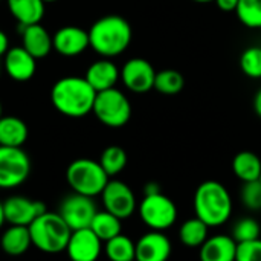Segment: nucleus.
<instances>
[{
    "label": "nucleus",
    "mask_w": 261,
    "mask_h": 261,
    "mask_svg": "<svg viewBox=\"0 0 261 261\" xmlns=\"http://www.w3.org/2000/svg\"><path fill=\"white\" fill-rule=\"evenodd\" d=\"M3 115H2V102H0V118H2Z\"/></svg>",
    "instance_id": "41"
},
{
    "label": "nucleus",
    "mask_w": 261,
    "mask_h": 261,
    "mask_svg": "<svg viewBox=\"0 0 261 261\" xmlns=\"http://www.w3.org/2000/svg\"><path fill=\"white\" fill-rule=\"evenodd\" d=\"M9 49V38L8 35L0 29V57H3Z\"/></svg>",
    "instance_id": "35"
},
{
    "label": "nucleus",
    "mask_w": 261,
    "mask_h": 261,
    "mask_svg": "<svg viewBox=\"0 0 261 261\" xmlns=\"http://www.w3.org/2000/svg\"><path fill=\"white\" fill-rule=\"evenodd\" d=\"M29 136L28 125L17 116L0 118V145L2 147H23Z\"/></svg>",
    "instance_id": "22"
},
{
    "label": "nucleus",
    "mask_w": 261,
    "mask_h": 261,
    "mask_svg": "<svg viewBox=\"0 0 261 261\" xmlns=\"http://www.w3.org/2000/svg\"><path fill=\"white\" fill-rule=\"evenodd\" d=\"M31 174V159L21 147L0 145V190L23 185Z\"/></svg>",
    "instance_id": "8"
},
{
    "label": "nucleus",
    "mask_w": 261,
    "mask_h": 261,
    "mask_svg": "<svg viewBox=\"0 0 261 261\" xmlns=\"http://www.w3.org/2000/svg\"><path fill=\"white\" fill-rule=\"evenodd\" d=\"M6 5L11 15L21 28L40 23L46 9L43 0H6Z\"/></svg>",
    "instance_id": "21"
},
{
    "label": "nucleus",
    "mask_w": 261,
    "mask_h": 261,
    "mask_svg": "<svg viewBox=\"0 0 261 261\" xmlns=\"http://www.w3.org/2000/svg\"><path fill=\"white\" fill-rule=\"evenodd\" d=\"M236 261H261V239L239 243Z\"/></svg>",
    "instance_id": "33"
},
{
    "label": "nucleus",
    "mask_w": 261,
    "mask_h": 261,
    "mask_svg": "<svg viewBox=\"0 0 261 261\" xmlns=\"http://www.w3.org/2000/svg\"><path fill=\"white\" fill-rule=\"evenodd\" d=\"M216 5L225 12H236L239 0H216Z\"/></svg>",
    "instance_id": "34"
},
{
    "label": "nucleus",
    "mask_w": 261,
    "mask_h": 261,
    "mask_svg": "<svg viewBox=\"0 0 261 261\" xmlns=\"http://www.w3.org/2000/svg\"><path fill=\"white\" fill-rule=\"evenodd\" d=\"M44 3H54V2H57V0H43Z\"/></svg>",
    "instance_id": "40"
},
{
    "label": "nucleus",
    "mask_w": 261,
    "mask_h": 261,
    "mask_svg": "<svg viewBox=\"0 0 261 261\" xmlns=\"http://www.w3.org/2000/svg\"><path fill=\"white\" fill-rule=\"evenodd\" d=\"M254 110H255V113L261 118V89L257 92V95L254 98Z\"/></svg>",
    "instance_id": "37"
},
{
    "label": "nucleus",
    "mask_w": 261,
    "mask_h": 261,
    "mask_svg": "<svg viewBox=\"0 0 261 261\" xmlns=\"http://www.w3.org/2000/svg\"><path fill=\"white\" fill-rule=\"evenodd\" d=\"M3 67L9 78L23 83L35 75L37 60L23 46H14L3 55Z\"/></svg>",
    "instance_id": "16"
},
{
    "label": "nucleus",
    "mask_w": 261,
    "mask_h": 261,
    "mask_svg": "<svg viewBox=\"0 0 261 261\" xmlns=\"http://www.w3.org/2000/svg\"><path fill=\"white\" fill-rule=\"evenodd\" d=\"M89 32L90 47L102 58H113L127 50L133 31L130 23L121 15H104L98 18Z\"/></svg>",
    "instance_id": "2"
},
{
    "label": "nucleus",
    "mask_w": 261,
    "mask_h": 261,
    "mask_svg": "<svg viewBox=\"0 0 261 261\" xmlns=\"http://www.w3.org/2000/svg\"><path fill=\"white\" fill-rule=\"evenodd\" d=\"M98 162L101 164L102 170L107 173L109 177H115L125 168L127 153L119 145H110V147L104 148Z\"/></svg>",
    "instance_id": "27"
},
{
    "label": "nucleus",
    "mask_w": 261,
    "mask_h": 261,
    "mask_svg": "<svg viewBox=\"0 0 261 261\" xmlns=\"http://www.w3.org/2000/svg\"><path fill=\"white\" fill-rule=\"evenodd\" d=\"M52 46L63 57H76L90 47L89 32L73 24L63 26L52 35Z\"/></svg>",
    "instance_id": "14"
},
{
    "label": "nucleus",
    "mask_w": 261,
    "mask_h": 261,
    "mask_svg": "<svg viewBox=\"0 0 261 261\" xmlns=\"http://www.w3.org/2000/svg\"><path fill=\"white\" fill-rule=\"evenodd\" d=\"M110 177L102 170L101 164L93 159L80 158L69 164L66 170V182L73 193L96 197L101 196Z\"/></svg>",
    "instance_id": "5"
},
{
    "label": "nucleus",
    "mask_w": 261,
    "mask_h": 261,
    "mask_svg": "<svg viewBox=\"0 0 261 261\" xmlns=\"http://www.w3.org/2000/svg\"><path fill=\"white\" fill-rule=\"evenodd\" d=\"M232 171L243 184L258 180L261 176V159L252 151H240L232 159Z\"/></svg>",
    "instance_id": "23"
},
{
    "label": "nucleus",
    "mask_w": 261,
    "mask_h": 261,
    "mask_svg": "<svg viewBox=\"0 0 261 261\" xmlns=\"http://www.w3.org/2000/svg\"><path fill=\"white\" fill-rule=\"evenodd\" d=\"M32 246L28 226L9 225L0 236V248L9 257H20Z\"/></svg>",
    "instance_id": "20"
},
{
    "label": "nucleus",
    "mask_w": 261,
    "mask_h": 261,
    "mask_svg": "<svg viewBox=\"0 0 261 261\" xmlns=\"http://www.w3.org/2000/svg\"><path fill=\"white\" fill-rule=\"evenodd\" d=\"M156 70L145 58H130L121 67V81L133 93H147L154 89Z\"/></svg>",
    "instance_id": "11"
},
{
    "label": "nucleus",
    "mask_w": 261,
    "mask_h": 261,
    "mask_svg": "<svg viewBox=\"0 0 261 261\" xmlns=\"http://www.w3.org/2000/svg\"><path fill=\"white\" fill-rule=\"evenodd\" d=\"M96 92L84 76H63L50 89L55 110L67 118H83L93 110Z\"/></svg>",
    "instance_id": "1"
},
{
    "label": "nucleus",
    "mask_w": 261,
    "mask_h": 261,
    "mask_svg": "<svg viewBox=\"0 0 261 261\" xmlns=\"http://www.w3.org/2000/svg\"><path fill=\"white\" fill-rule=\"evenodd\" d=\"M28 228L32 246H35L40 252L50 255L64 252L72 234L70 228L66 225L61 216L52 211L43 213Z\"/></svg>",
    "instance_id": "4"
},
{
    "label": "nucleus",
    "mask_w": 261,
    "mask_h": 261,
    "mask_svg": "<svg viewBox=\"0 0 261 261\" xmlns=\"http://www.w3.org/2000/svg\"><path fill=\"white\" fill-rule=\"evenodd\" d=\"M138 211L142 223L150 231H167L177 220L176 203L168 196L162 194V191L145 194Z\"/></svg>",
    "instance_id": "7"
},
{
    "label": "nucleus",
    "mask_w": 261,
    "mask_h": 261,
    "mask_svg": "<svg viewBox=\"0 0 261 261\" xmlns=\"http://www.w3.org/2000/svg\"><path fill=\"white\" fill-rule=\"evenodd\" d=\"M121 222H122L121 219H118L116 216H113L104 210V211L96 213V216L93 217V220L90 223V229L98 236V239L102 243H106L110 239L121 234V231H122Z\"/></svg>",
    "instance_id": "25"
},
{
    "label": "nucleus",
    "mask_w": 261,
    "mask_h": 261,
    "mask_svg": "<svg viewBox=\"0 0 261 261\" xmlns=\"http://www.w3.org/2000/svg\"><path fill=\"white\" fill-rule=\"evenodd\" d=\"M236 255L237 243L231 236L225 234L208 237L199 251L200 261H236Z\"/></svg>",
    "instance_id": "18"
},
{
    "label": "nucleus",
    "mask_w": 261,
    "mask_h": 261,
    "mask_svg": "<svg viewBox=\"0 0 261 261\" xmlns=\"http://www.w3.org/2000/svg\"><path fill=\"white\" fill-rule=\"evenodd\" d=\"M242 203L249 211H261V182H245L240 193Z\"/></svg>",
    "instance_id": "32"
},
{
    "label": "nucleus",
    "mask_w": 261,
    "mask_h": 261,
    "mask_svg": "<svg viewBox=\"0 0 261 261\" xmlns=\"http://www.w3.org/2000/svg\"><path fill=\"white\" fill-rule=\"evenodd\" d=\"M208 231H210V226L200 219L194 217L182 223L179 229V240L187 248H200L210 237Z\"/></svg>",
    "instance_id": "26"
},
{
    "label": "nucleus",
    "mask_w": 261,
    "mask_h": 261,
    "mask_svg": "<svg viewBox=\"0 0 261 261\" xmlns=\"http://www.w3.org/2000/svg\"><path fill=\"white\" fill-rule=\"evenodd\" d=\"M98 213V206L93 197L83 196L78 193H72L63 199L60 203L58 214L70 228V231L90 228L93 217Z\"/></svg>",
    "instance_id": "9"
},
{
    "label": "nucleus",
    "mask_w": 261,
    "mask_h": 261,
    "mask_svg": "<svg viewBox=\"0 0 261 261\" xmlns=\"http://www.w3.org/2000/svg\"><path fill=\"white\" fill-rule=\"evenodd\" d=\"M261 226L254 217H243L237 220L232 226L231 237L236 240V243H246L260 239Z\"/></svg>",
    "instance_id": "30"
},
{
    "label": "nucleus",
    "mask_w": 261,
    "mask_h": 261,
    "mask_svg": "<svg viewBox=\"0 0 261 261\" xmlns=\"http://www.w3.org/2000/svg\"><path fill=\"white\" fill-rule=\"evenodd\" d=\"M185 86L184 75L176 69H164L156 72L154 89L162 95H176Z\"/></svg>",
    "instance_id": "28"
},
{
    "label": "nucleus",
    "mask_w": 261,
    "mask_h": 261,
    "mask_svg": "<svg viewBox=\"0 0 261 261\" xmlns=\"http://www.w3.org/2000/svg\"><path fill=\"white\" fill-rule=\"evenodd\" d=\"M194 214L210 228L225 225L232 214V197L217 180L202 182L194 193Z\"/></svg>",
    "instance_id": "3"
},
{
    "label": "nucleus",
    "mask_w": 261,
    "mask_h": 261,
    "mask_svg": "<svg viewBox=\"0 0 261 261\" xmlns=\"http://www.w3.org/2000/svg\"><path fill=\"white\" fill-rule=\"evenodd\" d=\"M84 78L98 93L116 87L118 81L121 80V69L110 58H101L87 67Z\"/></svg>",
    "instance_id": "17"
},
{
    "label": "nucleus",
    "mask_w": 261,
    "mask_h": 261,
    "mask_svg": "<svg viewBox=\"0 0 261 261\" xmlns=\"http://www.w3.org/2000/svg\"><path fill=\"white\" fill-rule=\"evenodd\" d=\"M159 191H161V188H159V185L154 184V182L147 184L145 188H144V193H145V194H153V193H159Z\"/></svg>",
    "instance_id": "36"
},
{
    "label": "nucleus",
    "mask_w": 261,
    "mask_h": 261,
    "mask_svg": "<svg viewBox=\"0 0 261 261\" xmlns=\"http://www.w3.org/2000/svg\"><path fill=\"white\" fill-rule=\"evenodd\" d=\"M171 249V242L164 231H148L136 242L135 261H168Z\"/></svg>",
    "instance_id": "15"
},
{
    "label": "nucleus",
    "mask_w": 261,
    "mask_h": 261,
    "mask_svg": "<svg viewBox=\"0 0 261 261\" xmlns=\"http://www.w3.org/2000/svg\"><path fill=\"white\" fill-rule=\"evenodd\" d=\"M194 3H202V5H205V3H211V2H216V0H193Z\"/></svg>",
    "instance_id": "39"
},
{
    "label": "nucleus",
    "mask_w": 261,
    "mask_h": 261,
    "mask_svg": "<svg viewBox=\"0 0 261 261\" xmlns=\"http://www.w3.org/2000/svg\"><path fill=\"white\" fill-rule=\"evenodd\" d=\"M46 211L47 208L41 200H34L26 196H11L3 202V213L8 225L29 226Z\"/></svg>",
    "instance_id": "12"
},
{
    "label": "nucleus",
    "mask_w": 261,
    "mask_h": 261,
    "mask_svg": "<svg viewBox=\"0 0 261 261\" xmlns=\"http://www.w3.org/2000/svg\"><path fill=\"white\" fill-rule=\"evenodd\" d=\"M92 113L96 119L110 128L124 127L132 118V104L119 89L113 87L96 93Z\"/></svg>",
    "instance_id": "6"
},
{
    "label": "nucleus",
    "mask_w": 261,
    "mask_h": 261,
    "mask_svg": "<svg viewBox=\"0 0 261 261\" xmlns=\"http://www.w3.org/2000/svg\"><path fill=\"white\" fill-rule=\"evenodd\" d=\"M5 223L6 220H5V213H3V202H0V229L3 228Z\"/></svg>",
    "instance_id": "38"
},
{
    "label": "nucleus",
    "mask_w": 261,
    "mask_h": 261,
    "mask_svg": "<svg viewBox=\"0 0 261 261\" xmlns=\"http://www.w3.org/2000/svg\"><path fill=\"white\" fill-rule=\"evenodd\" d=\"M104 254L110 261H135L136 243L121 232L104 243Z\"/></svg>",
    "instance_id": "24"
},
{
    "label": "nucleus",
    "mask_w": 261,
    "mask_h": 261,
    "mask_svg": "<svg viewBox=\"0 0 261 261\" xmlns=\"http://www.w3.org/2000/svg\"><path fill=\"white\" fill-rule=\"evenodd\" d=\"M64 252L70 261H98L104 246L90 228H84L72 231Z\"/></svg>",
    "instance_id": "13"
},
{
    "label": "nucleus",
    "mask_w": 261,
    "mask_h": 261,
    "mask_svg": "<svg viewBox=\"0 0 261 261\" xmlns=\"http://www.w3.org/2000/svg\"><path fill=\"white\" fill-rule=\"evenodd\" d=\"M102 206L110 214L124 220L135 214L138 208L136 196L133 190L122 180L110 179L101 193Z\"/></svg>",
    "instance_id": "10"
},
{
    "label": "nucleus",
    "mask_w": 261,
    "mask_h": 261,
    "mask_svg": "<svg viewBox=\"0 0 261 261\" xmlns=\"http://www.w3.org/2000/svg\"><path fill=\"white\" fill-rule=\"evenodd\" d=\"M240 69L249 78H261V46H251L243 50L240 57Z\"/></svg>",
    "instance_id": "31"
},
{
    "label": "nucleus",
    "mask_w": 261,
    "mask_h": 261,
    "mask_svg": "<svg viewBox=\"0 0 261 261\" xmlns=\"http://www.w3.org/2000/svg\"><path fill=\"white\" fill-rule=\"evenodd\" d=\"M21 46L35 60L44 58V57H47L50 54V50H54L52 35L40 23L23 26V31H21Z\"/></svg>",
    "instance_id": "19"
},
{
    "label": "nucleus",
    "mask_w": 261,
    "mask_h": 261,
    "mask_svg": "<svg viewBox=\"0 0 261 261\" xmlns=\"http://www.w3.org/2000/svg\"><path fill=\"white\" fill-rule=\"evenodd\" d=\"M258 180H260V182H261V176H260V179H258Z\"/></svg>",
    "instance_id": "42"
},
{
    "label": "nucleus",
    "mask_w": 261,
    "mask_h": 261,
    "mask_svg": "<svg viewBox=\"0 0 261 261\" xmlns=\"http://www.w3.org/2000/svg\"><path fill=\"white\" fill-rule=\"evenodd\" d=\"M236 14L249 29H261V0H239Z\"/></svg>",
    "instance_id": "29"
}]
</instances>
